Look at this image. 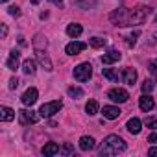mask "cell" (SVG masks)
Segmentation results:
<instances>
[{"label":"cell","instance_id":"6da1fadb","mask_svg":"<svg viewBox=\"0 0 157 157\" xmlns=\"http://www.w3.org/2000/svg\"><path fill=\"white\" fill-rule=\"evenodd\" d=\"M126 150V142L124 139H120L118 135H107L102 142V148H100V155H117L118 151H124Z\"/></svg>","mask_w":157,"mask_h":157},{"label":"cell","instance_id":"7a4b0ae2","mask_svg":"<svg viewBox=\"0 0 157 157\" xmlns=\"http://www.w3.org/2000/svg\"><path fill=\"white\" fill-rule=\"evenodd\" d=\"M150 13H151V10L144 8V6H137V8L129 10V13H128V26H139V24H142Z\"/></svg>","mask_w":157,"mask_h":157},{"label":"cell","instance_id":"3957f363","mask_svg":"<svg viewBox=\"0 0 157 157\" xmlns=\"http://www.w3.org/2000/svg\"><path fill=\"white\" fill-rule=\"evenodd\" d=\"M91 76H93L91 63H80L74 68V80H78V82H89Z\"/></svg>","mask_w":157,"mask_h":157},{"label":"cell","instance_id":"277c9868","mask_svg":"<svg viewBox=\"0 0 157 157\" xmlns=\"http://www.w3.org/2000/svg\"><path fill=\"white\" fill-rule=\"evenodd\" d=\"M61 107H63V102H61V100H54V102L43 104L41 109H39V115H41L43 118H50V117H54L56 113H59Z\"/></svg>","mask_w":157,"mask_h":157},{"label":"cell","instance_id":"5b68a950","mask_svg":"<svg viewBox=\"0 0 157 157\" xmlns=\"http://www.w3.org/2000/svg\"><path fill=\"white\" fill-rule=\"evenodd\" d=\"M107 98H109L111 102H115V104H124V102H128L129 93H128L126 89L117 87V89H111V91L107 93Z\"/></svg>","mask_w":157,"mask_h":157},{"label":"cell","instance_id":"8992f818","mask_svg":"<svg viewBox=\"0 0 157 157\" xmlns=\"http://www.w3.org/2000/svg\"><path fill=\"white\" fill-rule=\"evenodd\" d=\"M128 13H129L128 8H118L111 13V21L117 26H128Z\"/></svg>","mask_w":157,"mask_h":157},{"label":"cell","instance_id":"52a82bcc","mask_svg":"<svg viewBox=\"0 0 157 157\" xmlns=\"http://www.w3.org/2000/svg\"><path fill=\"white\" fill-rule=\"evenodd\" d=\"M41 115H37L35 111H28V109H21L19 111V122L22 126H28V124H35L39 120Z\"/></svg>","mask_w":157,"mask_h":157},{"label":"cell","instance_id":"ba28073f","mask_svg":"<svg viewBox=\"0 0 157 157\" xmlns=\"http://www.w3.org/2000/svg\"><path fill=\"white\" fill-rule=\"evenodd\" d=\"M87 48V43H82V41H72V43H68L67 46H65V52L68 54V56H78L80 52H83Z\"/></svg>","mask_w":157,"mask_h":157},{"label":"cell","instance_id":"9c48e42d","mask_svg":"<svg viewBox=\"0 0 157 157\" xmlns=\"http://www.w3.org/2000/svg\"><path fill=\"white\" fill-rule=\"evenodd\" d=\"M37 96H39V91L35 89V87H30V89H26L24 91V94H22V104L24 105H33L35 102H37Z\"/></svg>","mask_w":157,"mask_h":157},{"label":"cell","instance_id":"30bf717a","mask_svg":"<svg viewBox=\"0 0 157 157\" xmlns=\"http://www.w3.org/2000/svg\"><path fill=\"white\" fill-rule=\"evenodd\" d=\"M153 105H155V102H153V98L150 96V93H148V94L144 93V94H142V96L139 98V107H140V109H142L144 113L151 111V109H153Z\"/></svg>","mask_w":157,"mask_h":157},{"label":"cell","instance_id":"8fae6325","mask_svg":"<svg viewBox=\"0 0 157 157\" xmlns=\"http://www.w3.org/2000/svg\"><path fill=\"white\" fill-rule=\"evenodd\" d=\"M120 52L118 50H109L107 54H104L102 56V63L104 65H111V63H117V61H120Z\"/></svg>","mask_w":157,"mask_h":157},{"label":"cell","instance_id":"7c38bea8","mask_svg":"<svg viewBox=\"0 0 157 157\" xmlns=\"http://www.w3.org/2000/svg\"><path fill=\"white\" fill-rule=\"evenodd\" d=\"M104 118H107V120H115V118H118L120 117V109L118 107H115V105H104Z\"/></svg>","mask_w":157,"mask_h":157},{"label":"cell","instance_id":"4fadbf2b","mask_svg":"<svg viewBox=\"0 0 157 157\" xmlns=\"http://www.w3.org/2000/svg\"><path fill=\"white\" fill-rule=\"evenodd\" d=\"M19 59H21V52L13 48V50L10 52V59L6 61V65H8V68H10V70H15V68L19 67Z\"/></svg>","mask_w":157,"mask_h":157},{"label":"cell","instance_id":"5bb4252c","mask_svg":"<svg viewBox=\"0 0 157 157\" xmlns=\"http://www.w3.org/2000/svg\"><path fill=\"white\" fill-rule=\"evenodd\" d=\"M140 126H142V122L139 120V118H129L128 120V124H126V128H128V131L131 133V135H139L140 133Z\"/></svg>","mask_w":157,"mask_h":157},{"label":"cell","instance_id":"9a60e30c","mask_svg":"<svg viewBox=\"0 0 157 157\" xmlns=\"http://www.w3.org/2000/svg\"><path fill=\"white\" fill-rule=\"evenodd\" d=\"M13 118H15V111L11 107H8V105L0 107V120H2V122H11Z\"/></svg>","mask_w":157,"mask_h":157},{"label":"cell","instance_id":"2e32d148","mask_svg":"<svg viewBox=\"0 0 157 157\" xmlns=\"http://www.w3.org/2000/svg\"><path fill=\"white\" fill-rule=\"evenodd\" d=\"M135 82H137V70H135V68L126 67V68H124V83L133 85Z\"/></svg>","mask_w":157,"mask_h":157},{"label":"cell","instance_id":"e0dca14e","mask_svg":"<svg viewBox=\"0 0 157 157\" xmlns=\"http://www.w3.org/2000/svg\"><path fill=\"white\" fill-rule=\"evenodd\" d=\"M59 151H61V148H59L56 142H48V144H44V146H43V155H46V157L57 155Z\"/></svg>","mask_w":157,"mask_h":157},{"label":"cell","instance_id":"ac0fdd59","mask_svg":"<svg viewBox=\"0 0 157 157\" xmlns=\"http://www.w3.org/2000/svg\"><path fill=\"white\" fill-rule=\"evenodd\" d=\"M94 146H96V142H94L93 137H82V139H80V150L89 151V150H93Z\"/></svg>","mask_w":157,"mask_h":157},{"label":"cell","instance_id":"d6986e66","mask_svg":"<svg viewBox=\"0 0 157 157\" xmlns=\"http://www.w3.org/2000/svg\"><path fill=\"white\" fill-rule=\"evenodd\" d=\"M82 32H83L82 24H68V26H67V33H68V37H80Z\"/></svg>","mask_w":157,"mask_h":157},{"label":"cell","instance_id":"ffe728a7","mask_svg":"<svg viewBox=\"0 0 157 157\" xmlns=\"http://www.w3.org/2000/svg\"><path fill=\"white\" fill-rule=\"evenodd\" d=\"M37 59L41 61V65H43L46 70H52V61H50V59H48V56H46L43 50H39V48H37Z\"/></svg>","mask_w":157,"mask_h":157},{"label":"cell","instance_id":"44dd1931","mask_svg":"<svg viewBox=\"0 0 157 157\" xmlns=\"http://www.w3.org/2000/svg\"><path fill=\"white\" fill-rule=\"evenodd\" d=\"M102 74H104V78H107V80L113 82V83L118 82V72L113 70V68H102Z\"/></svg>","mask_w":157,"mask_h":157},{"label":"cell","instance_id":"7402d4cb","mask_svg":"<svg viewBox=\"0 0 157 157\" xmlns=\"http://www.w3.org/2000/svg\"><path fill=\"white\" fill-rule=\"evenodd\" d=\"M22 72L24 74H35V61L33 59H26L24 63H22Z\"/></svg>","mask_w":157,"mask_h":157},{"label":"cell","instance_id":"603a6c76","mask_svg":"<svg viewBox=\"0 0 157 157\" xmlns=\"http://www.w3.org/2000/svg\"><path fill=\"white\" fill-rule=\"evenodd\" d=\"M98 109H100V107H98V102H96V100H89V102L85 104V111H87V115H89V117L96 115V113H98Z\"/></svg>","mask_w":157,"mask_h":157},{"label":"cell","instance_id":"cb8c5ba5","mask_svg":"<svg viewBox=\"0 0 157 157\" xmlns=\"http://www.w3.org/2000/svg\"><path fill=\"white\" fill-rule=\"evenodd\" d=\"M105 39H102V37H93V39H89V44L93 46V48H102V46H105Z\"/></svg>","mask_w":157,"mask_h":157},{"label":"cell","instance_id":"d4e9b609","mask_svg":"<svg viewBox=\"0 0 157 157\" xmlns=\"http://www.w3.org/2000/svg\"><path fill=\"white\" fill-rule=\"evenodd\" d=\"M68 96H72V98H82L83 96V91L80 87H68Z\"/></svg>","mask_w":157,"mask_h":157},{"label":"cell","instance_id":"484cf974","mask_svg":"<svg viewBox=\"0 0 157 157\" xmlns=\"http://www.w3.org/2000/svg\"><path fill=\"white\" fill-rule=\"evenodd\" d=\"M153 85H155V83L146 78V80L142 82V93H151V91H153Z\"/></svg>","mask_w":157,"mask_h":157},{"label":"cell","instance_id":"4316f807","mask_svg":"<svg viewBox=\"0 0 157 157\" xmlns=\"http://www.w3.org/2000/svg\"><path fill=\"white\" fill-rule=\"evenodd\" d=\"M59 153H63V155H72V153H74V148H72V146H70V144H68V142H65V144H63V148H61V151H59Z\"/></svg>","mask_w":157,"mask_h":157},{"label":"cell","instance_id":"83f0119b","mask_svg":"<svg viewBox=\"0 0 157 157\" xmlns=\"http://www.w3.org/2000/svg\"><path fill=\"white\" fill-rule=\"evenodd\" d=\"M148 68H150V72L155 76V80H157V59H153V61H150V65H148Z\"/></svg>","mask_w":157,"mask_h":157},{"label":"cell","instance_id":"f1b7e54d","mask_svg":"<svg viewBox=\"0 0 157 157\" xmlns=\"http://www.w3.org/2000/svg\"><path fill=\"white\" fill-rule=\"evenodd\" d=\"M144 124H146L150 129H157V118H146Z\"/></svg>","mask_w":157,"mask_h":157},{"label":"cell","instance_id":"f546056e","mask_svg":"<svg viewBox=\"0 0 157 157\" xmlns=\"http://www.w3.org/2000/svg\"><path fill=\"white\" fill-rule=\"evenodd\" d=\"M8 13L13 15V17H19V15H21V10H19L17 6H11V8H8Z\"/></svg>","mask_w":157,"mask_h":157},{"label":"cell","instance_id":"4dcf8cb0","mask_svg":"<svg viewBox=\"0 0 157 157\" xmlns=\"http://www.w3.org/2000/svg\"><path fill=\"white\" fill-rule=\"evenodd\" d=\"M137 37H139V32H135L133 35H129V37H128V46H133V44L137 43Z\"/></svg>","mask_w":157,"mask_h":157},{"label":"cell","instance_id":"1f68e13d","mask_svg":"<svg viewBox=\"0 0 157 157\" xmlns=\"http://www.w3.org/2000/svg\"><path fill=\"white\" fill-rule=\"evenodd\" d=\"M17 85H19V80L17 78H11L10 80V89H17Z\"/></svg>","mask_w":157,"mask_h":157},{"label":"cell","instance_id":"d6a6232c","mask_svg":"<svg viewBox=\"0 0 157 157\" xmlns=\"http://www.w3.org/2000/svg\"><path fill=\"white\" fill-rule=\"evenodd\" d=\"M148 142H153V144H157V131H155V133H151V135L148 137Z\"/></svg>","mask_w":157,"mask_h":157},{"label":"cell","instance_id":"836d02e7","mask_svg":"<svg viewBox=\"0 0 157 157\" xmlns=\"http://www.w3.org/2000/svg\"><path fill=\"white\" fill-rule=\"evenodd\" d=\"M148 155H157V148H150L148 150Z\"/></svg>","mask_w":157,"mask_h":157},{"label":"cell","instance_id":"e575fe53","mask_svg":"<svg viewBox=\"0 0 157 157\" xmlns=\"http://www.w3.org/2000/svg\"><path fill=\"white\" fill-rule=\"evenodd\" d=\"M52 4H56V6H63V0H50Z\"/></svg>","mask_w":157,"mask_h":157},{"label":"cell","instance_id":"d590c367","mask_svg":"<svg viewBox=\"0 0 157 157\" xmlns=\"http://www.w3.org/2000/svg\"><path fill=\"white\" fill-rule=\"evenodd\" d=\"M8 35V28H6V24H2V37H6Z\"/></svg>","mask_w":157,"mask_h":157},{"label":"cell","instance_id":"8d00e7d4","mask_svg":"<svg viewBox=\"0 0 157 157\" xmlns=\"http://www.w3.org/2000/svg\"><path fill=\"white\" fill-rule=\"evenodd\" d=\"M19 44H26V41H24V37H22V35L19 37Z\"/></svg>","mask_w":157,"mask_h":157},{"label":"cell","instance_id":"74e56055","mask_svg":"<svg viewBox=\"0 0 157 157\" xmlns=\"http://www.w3.org/2000/svg\"><path fill=\"white\" fill-rule=\"evenodd\" d=\"M2 2H8V0H2Z\"/></svg>","mask_w":157,"mask_h":157},{"label":"cell","instance_id":"f35d334b","mask_svg":"<svg viewBox=\"0 0 157 157\" xmlns=\"http://www.w3.org/2000/svg\"><path fill=\"white\" fill-rule=\"evenodd\" d=\"M155 22H157V17H155Z\"/></svg>","mask_w":157,"mask_h":157}]
</instances>
